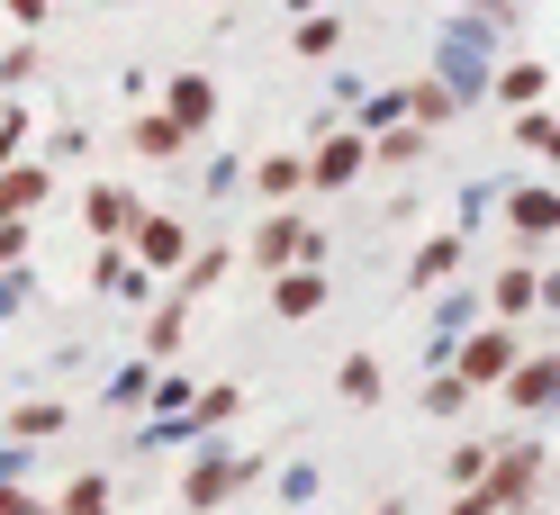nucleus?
Returning a JSON list of instances; mask_svg holds the SVG:
<instances>
[{
    "label": "nucleus",
    "mask_w": 560,
    "mask_h": 515,
    "mask_svg": "<svg viewBox=\"0 0 560 515\" xmlns=\"http://www.w3.org/2000/svg\"><path fill=\"white\" fill-rule=\"evenodd\" d=\"M127 254L145 262V271H182V262H190V226H182V218H154V209H145V226H136V245H127Z\"/></svg>",
    "instance_id": "f8f14e48"
},
{
    "label": "nucleus",
    "mask_w": 560,
    "mask_h": 515,
    "mask_svg": "<svg viewBox=\"0 0 560 515\" xmlns=\"http://www.w3.org/2000/svg\"><path fill=\"white\" fill-rule=\"evenodd\" d=\"M353 127H362V136H389V127H407V82H398V91H371Z\"/></svg>",
    "instance_id": "cd10ccee"
},
{
    "label": "nucleus",
    "mask_w": 560,
    "mask_h": 515,
    "mask_svg": "<svg viewBox=\"0 0 560 515\" xmlns=\"http://www.w3.org/2000/svg\"><path fill=\"white\" fill-rule=\"evenodd\" d=\"M326 290H335V281H326V262H290V271L271 281V317H290V326H299V317H317Z\"/></svg>",
    "instance_id": "9b49d317"
},
{
    "label": "nucleus",
    "mask_w": 560,
    "mask_h": 515,
    "mask_svg": "<svg viewBox=\"0 0 560 515\" xmlns=\"http://www.w3.org/2000/svg\"><path fill=\"white\" fill-rule=\"evenodd\" d=\"M91 290H100V299H145V262H136L127 245H100V262H91Z\"/></svg>",
    "instance_id": "f3484780"
},
{
    "label": "nucleus",
    "mask_w": 560,
    "mask_h": 515,
    "mask_svg": "<svg viewBox=\"0 0 560 515\" xmlns=\"http://www.w3.org/2000/svg\"><path fill=\"white\" fill-rule=\"evenodd\" d=\"M299 55H307V63H335V55H343V19H335V10H307V19H299Z\"/></svg>",
    "instance_id": "bb28decb"
},
{
    "label": "nucleus",
    "mask_w": 560,
    "mask_h": 515,
    "mask_svg": "<svg viewBox=\"0 0 560 515\" xmlns=\"http://www.w3.org/2000/svg\"><path fill=\"white\" fill-rule=\"evenodd\" d=\"M307 254H317V226H299L290 209H271V218L254 226V245H244V262H254V271H271V281H280L290 262H307Z\"/></svg>",
    "instance_id": "423d86ee"
},
{
    "label": "nucleus",
    "mask_w": 560,
    "mask_h": 515,
    "mask_svg": "<svg viewBox=\"0 0 560 515\" xmlns=\"http://www.w3.org/2000/svg\"><path fill=\"white\" fill-rule=\"evenodd\" d=\"M470 398H479V389L462 381V371H434V381H425V417H462Z\"/></svg>",
    "instance_id": "c85d7f7f"
},
{
    "label": "nucleus",
    "mask_w": 560,
    "mask_h": 515,
    "mask_svg": "<svg viewBox=\"0 0 560 515\" xmlns=\"http://www.w3.org/2000/svg\"><path fill=\"white\" fill-rule=\"evenodd\" d=\"M524 362V326H498L488 317L479 335H462V353H452V371H462V381L488 398V389H506V371Z\"/></svg>",
    "instance_id": "7ed1b4c3"
},
{
    "label": "nucleus",
    "mask_w": 560,
    "mask_h": 515,
    "mask_svg": "<svg viewBox=\"0 0 560 515\" xmlns=\"http://www.w3.org/2000/svg\"><path fill=\"white\" fill-rule=\"evenodd\" d=\"M55 515H118V479H109V470H82L73 489L55 498Z\"/></svg>",
    "instance_id": "4be33fe9"
},
{
    "label": "nucleus",
    "mask_w": 560,
    "mask_h": 515,
    "mask_svg": "<svg viewBox=\"0 0 560 515\" xmlns=\"http://www.w3.org/2000/svg\"><path fill=\"white\" fill-rule=\"evenodd\" d=\"M254 190L271 199V209H280V199H299L307 190V154H262L254 163Z\"/></svg>",
    "instance_id": "5701e85b"
},
{
    "label": "nucleus",
    "mask_w": 560,
    "mask_h": 515,
    "mask_svg": "<svg viewBox=\"0 0 560 515\" xmlns=\"http://www.w3.org/2000/svg\"><path fill=\"white\" fill-rule=\"evenodd\" d=\"M19 299H27V262H0V317H10Z\"/></svg>",
    "instance_id": "4c0bfd02"
},
{
    "label": "nucleus",
    "mask_w": 560,
    "mask_h": 515,
    "mask_svg": "<svg viewBox=\"0 0 560 515\" xmlns=\"http://www.w3.org/2000/svg\"><path fill=\"white\" fill-rule=\"evenodd\" d=\"M515 145H534V154L560 163V118H551V109H524V118H515Z\"/></svg>",
    "instance_id": "2f4dec72"
},
{
    "label": "nucleus",
    "mask_w": 560,
    "mask_h": 515,
    "mask_svg": "<svg viewBox=\"0 0 560 515\" xmlns=\"http://www.w3.org/2000/svg\"><path fill=\"white\" fill-rule=\"evenodd\" d=\"M0 407H10V398H0Z\"/></svg>",
    "instance_id": "de8ad7c7"
},
{
    "label": "nucleus",
    "mask_w": 560,
    "mask_h": 515,
    "mask_svg": "<svg viewBox=\"0 0 560 515\" xmlns=\"http://www.w3.org/2000/svg\"><path fill=\"white\" fill-rule=\"evenodd\" d=\"M190 398H199V389L182 381V371H163V381H154V407H172V417H190Z\"/></svg>",
    "instance_id": "c9c22d12"
},
{
    "label": "nucleus",
    "mask_w": 560,
    "mask_h": 515,
    "mask_svg": "<svg viewBox=\"0 0 560 515\" xmlns=\"http://www.w3.org/2000/svg\"><path fill=\"white\" fill-rule=\"evenodd\" d=\"M362 172H371V136L335 118V136H326L317 154H307V190H353Z\"/></svg>",
    "instance_id": "39448f33"
},
{
    "label": "nucleus",
    "mask_w": 560,
    "mask_h": 515,
    "mask_svg": "<svg viewBox=\"0 0 560 515\" xmlns=\"http://www.w3.org/2000/svg\"><path fill=\"white\" fill-rule=\"evenodd\" d=\"M326 489V470L317 461H299V470H280V506H307V498H317Z\"/></svg>",
    "instance_id": "72a5a7b5"
},
{
    "label": "nucleus",
    "mask_w": 560,
    "mask_h": 515,
    "mask_svg": "<svg viewBox=\"0 0 560 515\" xmlns=\"http://www.w3.org/2000/svg\"><path fill=\"white\" fill-rule=\"evenodd\" d=\"M55 199V163H0V218H37Z\"/></svg>",
    "instance_id": "ddd939ff"
},
{
    "label": "nucleus",
    "mask_w": 560,
    "mask_h": 515,
    "mask_svg": "<svg viewBox=\"0 0 560 515\" xmlns=\"http://www.w3.org/2000/svg\"><path fill=\"white\" fill-rule=\"evenodd\" d=\"M371 515H416V506H407V498H389V506H371Z\"/></svg>",
    "instance_id": "c03bdc74"
},
{
    "label": "nucleus",
    "mask_w": 560,
    "mask_h": 515,
    "mask_svg": "<svg viewBox=\"0 0 560 515\" xmlns=\"http://www.w3.org/2000/svg\"><path fill=\"white\" fill-rule=\"evenodd\" d=\"M163 118L199 145V136L218 127V82H208V73H172V82H163Z\"/></svg>",
    "instance_id": "1a4fd4ad"
},
{
    "label": "nucleus",
    "mask_w": 560,
    "mask_h": 515,
    "mask_svg": "<svg viewBox=\"0 0 560 515\" xmlns=\"http://www.w3.org/2000/svg\"><path fill=\"white\" fill-rule=\"evenodd\" d=\"M407 118H416V127H443V118H462V91H452L443 73H425V82H407Z\"/></svg>",
    "instance_id": "aec40b11"
},
{
    "label": "nucleus",
    "mask_w": 560,
    "mask_h": 515,
    "mask_svg": "<svg viewBox=\"0 0 560 515\" xmlns=\"http://www.w3.org/2000/svg\"><path fill=\"white\" fill-rule=\"evenodd\" d=\"M470 489L498 506V515H515V506H534L542 498V443H498V461H488V479H470Z\"/></svg>",
    "instance_id": "20e7f679"
},
{
    "label": "nucleus",
    "mask_w": 560,
    "mask_h": 515,
    "mask_svg": "<svg viewBox=\"0 0 560 515\" xmlns=\"http://www.w3.org/2000/svg\"><path fill=\"white\" fill-rule=\"evenodd\" d=\"M498 398L515 407V417H551V407H560V353H524Z\"/></svg>",
    "instance_id": "6e6552de"
},
{
    "label": "nucleus",
    "mask_w": 560,
    "mask_h": 515,
    "mask_svg": "<svg viewBox=\"0 0 560 515\" xmlns=\"http://www.w3.org/2000/svg\"><path fill=\"white\" fill-rule=\"evenodd\" d=\"M434 73L462 91V100H488V82H498V37H488V19H452V37L434 55Z\"/></svg>",
    "instance_id": "f03ea898"
},
{
    "label": "nucleus",
    "mask_w": 560,
    "mask_h": 515,
    "mask_svg": "<svg viewBox=\"0 0 560 515\" xmlns=\"http://www.w3.org/2000/svg\"><path fill=\"white\" fill-rule=\"evenodd\" d=\"M82 218H91L100 245H136V226H145V199L118 190V182H91V190H82Z\"/></svg>",
    "instance_id": "0eeeda50"
},
{
    "label": "nucleus",
    "mask_w": 560,
    "mask_h": 515,
    "mask_svg": "<svg viewBox=\"0 0 560 515\" xmlns=\"http://www.w3.org/2000/svg\"><path fill=\"white\" fill-rule=\"evenodd\" d=\"M470 262V245L462 235H425V245H416V262H407V290H452V271Z\"/></svg>",
    "instance_id": "2eb2a0df"
},
{
    "label": "nucleus",
    "mask_w": 560,
    "mask_h": 515,
    "mask_svg": "<svg viewBox=\"0 0 560 515\" xmlns=\"http://www.w3.org/2000/svg\"><path fill=\"white\" fill-rule=\"evenodd\" d=\"M10 19L19 27H46V0H10Z\"/></svg>",
    "instance_id": "79ce46f5"
},
{
    "label": "nucleus",
    "mask_w": 560,
    "mask_h": 515,
    "mask_svg": "<svg viewBox=\"0 0 560 515\" xmlns=\"http://www.w3.org/2000/svg\"><path fill=\"white\" fill-rule=\"evenodd\" d=\"M416 154H425V127H389V136H371V163H416Z\"/></svg>",
    "instance_id": "7c9ffc66"
},
{
    "label": "nucleus",
    "mask_w": 560,
    "mask_h": 515,
    "mask_svg": "<svg viewBox=\"0 0 560 515\" xmlns=\"http://www.w3.org/2000/svg\"><path fill=\"white\" fill-rule=\"evenodd\" d=\"M27 136H37V118H27V109H0V163H27Z\"/></svg>",
    "instance_id": "473e14b6"
},
{
    "label": "nucleus",
    "mask_w": 560,
    "mask_h": 515,
    "mask_svg": "<svg viewBox=\"0 0 560 515\" xmlns=\"http://www.w3.org/2000/svg\"><path fill=\"white\" fill-rule=\"evenodd\" d=\"M0 262H27V218H0Z\"/></svg>",
    "instance_id": "58836bf2"
},
{
    "label": "nucleus",
    "mask_w": 560,
    "mask_h": 515,
    "mask_svg": "<svg viewBox=\"0 0 560 515\" xmlns=\"http://www.w3.org/2000/svg\"><path fill=\"white\" fill-rule=\"evenodd\" d=\"M0 515H55L37 489H19V479H0Z\"/></svg>",
    "instance_id": "e433bc0d"
},
{
    "label": "nucleus",
    "mask_w": 560,
    "mask_h": 515,
    "mask_svg": "<svg viewBox=\"0 0 560 515\" xmlns=\"http://www.w3.org/2000/svg\"><path fill=\"white\" fill-rule=\"evenodd\" d=\"M154 381H163L154 362H127V371H109V407H118V417H136V407H154Z\"/></svg>",
    "instance_id": "393cba45"
},
{
    "label": "nucleus",
    "mask_w": 560,
    "mask_h": 515,
    "mask_svg": "<svg viewBox=\"0 0 560 515\" xmlns=\"http://www.w3.org/2000/svg\"><path fill=\"white\" fill-rule=\"evenodd\" d=\"M271 461H254V453H199L190 470H182V506L190 515H218V506H235L244 489H254Z\"/></svg>",
    "instance_id": "f257e3e1"
},
{
    "label": "nucleus",
    "mask_w": 560,
    "mask_h": 515,
    "mask_svg": "<svg viewBox=\"0 0 560 515\" xmlns=\"http://www.w3.org/2000/svg\"><path fill=\"white\" fill-rule=\"evenodd\" d=\"M524 307H542V271L534 262H498V271H488V317L524 326Z\"/></svg>",
    "instance_id": "9d476101"
},
{
    "label": "nucleus",
    "mask_w": 560,
    "mask_h": 515,
    "mask_svg": "<svg viewBox=\"0 0 560 515\" xmlns=\"http://www.w3.org/2000/svg\"><path fill=\"white\" fill-rule=\"evenodd\" d=\"M380 389H389V371H380L371 353H343V371H335V398H343V407H380Z\"/></svg>",
    "instance_id": "412c9836"
},
{
    "label": "nucleus",
    "mask_w": 560,
    "mask_h": 515,
    "mask_svg": "<svg viewBox=\"0 0 560 515\" xmlns=\"http://www.w3.org/2000/svg\"><path fill=\"white\" fill-rule=\"evenodd\" d=\"M542 307H551V317H560V271H542Z\"/></svg>",
    "instance_id": "37998d69"
},
{
    "label": "nucleus",
    "mask_w": 560,
    "mask_h": 515,
    "mask_svg": "<svg viewBox=\"0 0 560 515\" xmlns=\"http://www.w3.org/2000/svg\"><path fill=\"white\" fill-rule=\"evenodd\" d=\"M470 19H488V27H515V0H470Z\"/></svg>",
    "instance_id": "ea45409f"
},
{
    "label": "nucleus",
    "mask_w": 560,
    "mask_h": 515,
    "mask_svg": "<svg viewBox=\"0 0 560 515\" xmlns=\"http://www.w3.org/2000/svg\"><path fill=\"white\" fill-rule=\"evenodd\" d=\"M235 262H244L235 245H199V254H190L182 271H172V290H182V299H208V290H218V281H226Z\"/></svg>",
    "instance_id": "a211bd4d"
},
{
    "label": "nucleus",
    "mask_w": 560,
    "mask_h": 515,
    "mask_svg": "<svg viewBox=\"0 0 560 515\" xmlns=\"http://www.w3.org/2000/svg\"><path fill=\"white\" fill-rule=\"evenodd\" d=\"M290 10H299V19H307V10H326V0H290Z\"/></svg>",
    "instance_id": "a18cd8bd"
},
{
    "label": "nucleus",
    "mask_w": 560,
    "mask_h": 515,
    "mask_svg": "<svg viewBox=\"0 0 560 515\" xmlns=\"http://www.w3.org/2000/svg\"><path fill=\"white\" fill-rule=\"evenodd\" d=\"M488 461H498V443H452L443 479H452V489H470V479H488Z\"/></svg>",
    "instance_id": "c756f323"
},
{
    "label": "nucleus",
    "mask_w": 560,
    "mask_h": 515,
    "mask_svg": "<svg viewBox=\"0 0 560 515\" xmlns=\"http://www.w3.org/2000/svg\"><path fill=\"white\" fill-rule=\"evenodd\" d=\"M498 218H506V226L524 235V245H542V235H560V190H515V182H506Z\"/></svg>",
    "instance_id": "4468645a"
},
{
    "label": "nucleus",
    "mask_w": 560,
    "mask_h": 515,
    "mask_svg": "<svg viewBox=\"0 0 560 515\" xmlns=\"http://www.w3.org/2000/svg\"><path fill=\"white\" fill-rule=\"evenodd\" d=\"M37 63H46L37 46H10V55H0V82H10V91H19V82H37Z\"/></svg>",
    "instance_id": "f704fd0d"
},
{
    "label": "nucleus",
    "mask_w": 560,
    "mask_h": 515,
    "mask_svg": "<svg viewBox=\"0 0 560 515\" xmlns=\"http://www.w3.org/2000/svg\"><path fill=\"white\" fill-rule=\"evenodd\" d=\"M0 10H10V0H0Z\"/></svg>",
    "instance_id": "49530a36"
},
{
    "label": "nucleus",
    "mask_w": 560,
    "mask_h": 515,
    "mask_svg": "<svg viewBox=\"0 0 560 515\" xmlns=\"http://www.w3.org/2000/svg\"><path fill=\"white\" fill-rule=\"evenodd\" d=\"M488 100L524 118V109H542V100H551V73H542V63H524V55H515V63H498V82H488Z\"/></svg>",
    "instance_id": "dca6fc26"
},
{
    "label": "nucleus",
    "mask_w": 560,
    "mask_h": 515,
    "mask_svg": "<svg viewBox=\"0 0 560 515\" xmlns=\"http://www.w3.org/2000/svg\"><path fill=\"white\" fill-rule=\"evenodd\" d=\"M0 434L46 443V434H63V407H55V398H27V407H10V417H0Z\"/></svg>",
    "instance_id": "a878e982"
},
{
    "label": "nucleus",
    "mask_w": 560,
    "mask_h": 515,
    "mask_svg": "<svg viewBox=\"0 0 560 515\" xmlns=\"http://www.w3.org/2000/svg\"><path fill=\"white\" fill-rule=\"evenodd\" d=\"M190 307H199V299H182V290H172V299L154 307V317H145V353H154V362H172V353H182V326H190Z\"/></svg>",
    "instance_id": "6ab92c4d"
},
{
    "label": "nucleus",
    "mask_w": 560,
    "mask_h": 515,
    "mask_svg": "<svg viewBox=\"0 0 560 515\" xmlns=\"http://www.w3.org/2000/svg\"><path fill=\"white\" fill-rule=\"evenodd\" d=\"M443 515H498V506H488V498H479V489H462V498H452V506H443Z\"/></svg>",
    "instance_id": "a19ab883"
},
{
    "label": "nucleus",
    "mask_w": 560,
    "mask_h": 515,
    "mask_svg": "<svg viewBox=\"0 0 560 515\" xmlns=\"http://www.w3.org/2000/svg\"><path fill=\"white\" fill-rule=\"evenodd\" d=\"M127 145H136V154H145V163H172V154H182V145H190V136H182V127H172V118L154 109V118H127Z\"/></svg>",
    "instance_id": "b1692460"
}]
</instances>
